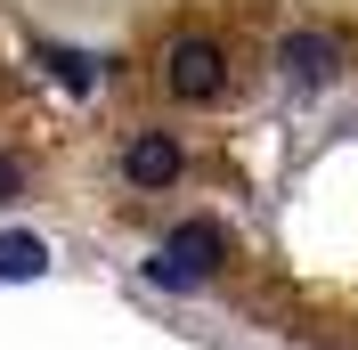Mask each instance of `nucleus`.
<instances>
[{
  "instance_id": "4",
  "label": "nucleus",
  "mask_w": 358,
  "mask_h": 350,
  "mask_svg": "<svg viewBox=\"0 0 358 350\" xmlns=\"http://www.w3.org/2000/svg\"><path fill=\"white\" fill-rule=\"evenodd\" d=\"M277 66H285V82H334V66H342V49L326 41V33H285L277 41Z\"/></svg>"
},
{
  "instance_id": "3",
  "label": "nucleus",
  "mask_w": 358,
  "mask_h": 350,
  "mask_svg": "<svg viewBox=\"0 0 358 350\" xmlns=\"http://www.w3.org/2000/svg\"><path fill=\"white\" fill-rule=\"evenodd\" d=\"M179 163H187V155H179L171 131H138L131 147H122V179H131V188H171Z\"/></svg>"
},
{
  "instance_id": "7",
  "label": "nucleus",
  "mask_w": 358,
  "mask_h": 350,
  "mask_svg": "<svg viewBox=\"0 0 358 350\" xmlns=\"http://www.w3.org/2000/svg\"><path fill=\"white\" fill-rule=\"evenodd\" d=\"M17 196H24V172L8 163V155H0V204H17Z\"/></svg>"
},
{
  "instance_id": "5",
  "label": "nucleus",
  "mask_w": 358,
  "mask_h": 350,
  "mask_svg": "<svg viewBox=\"0 0 358 350\" xmlns=\"http://www.w3.org/2000/svg\"><path fill=\"white\" fill-rule=\"evenodd\" d=\"M49 277V244L33 228H0V285H33Z\"/></svg>"
},
{
  "instance_id": "2",
  "label": "nucleus",
  "mask_w": 358,
  "mask_h": 350,
  "mask_svg": "<svg viewBox=\"0 0 358 350\" xmlns=\"http://www.w3.org/2000/svg\"><path fill=\"white\" fill-rule=\"evenodd\" d=\"M163 82H171V98H187V106H212L228 90V49L212 41V33H179V41L163 49Z\"/></svg>"
},
{
  "instance_id": "6",
  "label": "nucleus",
  "mask_w": 358,
  "mask_h": 350,
  "mask_svg": "<svg viewBox=\"0 0 358 350\" xmlns=\"http://www.w3.org/2000/svg\"><path fill=\"white\" fill-rule=\"evenodd\" d=\"M41 66L66 90H98V57H82V49H41Z\"/></svg>"
},
{
  "instance_id": "1",
  "label": "nucleus",
  "mask_w": 358,
  "mask_h": 350,
  "mask_svg": "<svg viewBox=\"0 0 358 350\" xmlns=\"http://www.w3.org/2000/svg\"><path fill=\"white\" fill-rule=\"evenodd\" d=\"M220 261H228V237L212 228V220H187V228H171V237L155 244L147 285H163V293H187V285H203Z\"/></svg>"
}]
</instances>
